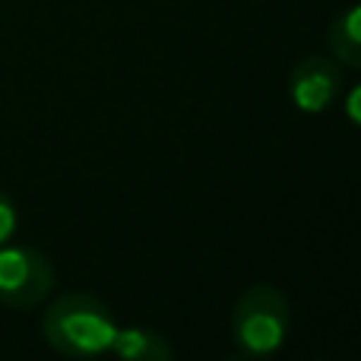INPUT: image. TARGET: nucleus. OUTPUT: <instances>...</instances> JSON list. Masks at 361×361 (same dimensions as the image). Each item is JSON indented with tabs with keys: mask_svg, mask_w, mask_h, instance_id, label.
<instances>
[{
	"mask_svg": "<svg viewBox=\"0 0 361 361\" xmlns=\"http://www.w3.org/2000/svg\"><path fill=\"white\" fill-rule=\"evenodd\" d=\"M57 286L54 263L35 247L4 244L0 247V301L13 311L38 307Z\"/></svg>",
	"mask_w": 361,
	"mask_h": 361,
	"instance_id": "3",
	"label": "nucleus"
},
{
	"mask_svg": "<svg viewBox=\"0 0 361 361\" xmlns=\"http://www.w3.org/2000/svg\"><path fill=\"white\" fill-rule=\"evenodd\" d=\"M292 105L305 114H320L343 95V67L333 57H301L288 76Z\"/></svg>",
	"mask_w": 361,
	"mask_h": 361,
	"instance_id": "4",
	"label": "nucleus"
},
{
	"mask_svg": "<svg viewBox=\"0 0 361 361\" xmlns=\"http://www.w3.org/2000/svg\"><path fill=\"white\" fill-rule=\"evenodd\" d=\"M16 228H19L16 203H13V200L6 197L4 190H0V247L13 241V235H16Z\"/></svg>",
	"mask_w": 361,
	"mask_h": 361,
	"instance_id": "7",
	"label": "nucleus"
},
{
	"mask_svg": "<svg viewBox=\"0 0 361 361\" xmlns=\"http://www.w3.org/2000/svg\"><path fill=\"white\" fill-rule=\"evenodd\" d=\"M292 333V305L276 286H254L231 311V336L250 358H267L286 345Z\"/></svg>",
	"mask_w": 361,
	"mask_h": 361,
	"instance_id": "2",
	"label": "nucleus"
},
{
	"mask_svg": "<svg viewBox=\"0 0 361 361\" xmlns=\"http://www.w3.org/2000/svg\"><path fill=\"white\" fill-rule=\"evenodd\" d=\"M345 114H349V121L361 130V82L345 95Z\"/></svg>",
	"mask_w": 361,
	"mask_h": 361,
	"instance_id": "8",
	"label": "nucleus"
},
{
	"mask_svg": "<svg viewBox=\"0 0 361 361\" xmlns=\"http://www.w3.org/2000/svg\"><path fill=\"white\" fill-rule=\"evenodd\" d=\"M326 44L333 51V61L361 70V4L349 6L333 19L326 29Z\"/></svg>",
	"mask_w": 361,
	"mask_h": 361,
	"instance_id": "6",
	"label": "nucleus"
},
{
	"mask_svg": "<svg viewBox=\"0 0 361 361\" xmlns=\"http://www.w3.org/2000/svg\"><path fill=\"white\" fill-rule=\"evenodd\" d=\"M42 333L57 355L67 358H99L111 352L114 314L105 301L89 292H63L48 305L42 317Z\"/></svg>",
	"mask_w": 361,
	"mask_h": 361,
	"instance_id": "1",
	"label": "nucleus"
},
{
	"mask_svg": "<svg viewBox=\"0 0 361 361\" xmlns=\"http://www.w3.org/2000/svg\"><path fill=\"white\" fill-rule=\"evenodd\" d=\"M111 352L118 361H175V349L149 326H118Z\"/></svg>",
	"mask_w": 361,
	"mask_h": 361,
	"instance_id": "5",
	"label": "nucleus"
}]
</instances>
